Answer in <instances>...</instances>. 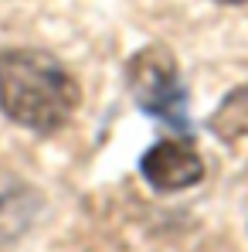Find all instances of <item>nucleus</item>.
<instances>
[{
    "label": "nucleus",
    "mask_w": 248,
    "mask_h": 252,
    "mask_svg": "<svg viewBox=\"0 0 248 252\" xmlns=\"http://www.w3.org/2000/svg\"><path fill=\"white\" fill-rule=\"evenodd\" d=\"M79 82L65 65L34 48H14L0 55V109L10 123L55 133L79 109Z\"/></svg>",
    "instance_id": "nucleus-1"
},
{
    "label": "nucleus",
    "mask_w": 248,
    "mask_h": 252,
    "mask_svg": "<svg viewBox=\"0 0 248 252\" xmlns=\"http://www.w3.org/2000/svg\"><path fill=\"white\" fill-rule=\"evenodd\" d=\"M129 89L143 113L157 116L173 129H187V92L180 85L173 55L164 48H143L129 62Z\"/></svg>",
    "instance_id": "nucleus-2"
},
{
    "label": "nucleus",
    "mask_w": 248,
    "mask_h": 252,
    "mask_svg": "<svg viewBox=\"0 0 248 252\" xmlns=\"http://www.w3.org/2000/svg\"><path fill=\"white\" fill-rule=\"evenodd\" d=\"M139 170L157 191H184L204 177L201 154L184 140H160L150 147L139 160Z\"/></svg>",
    "instance_id": "nucleus-3"
},
{
    "label": "nucleus",
    "mask_w": 248,
    "mask_h": 252,
    "mask_svg": "<svg viewBox=\"0 0 248 252\" xmlns=\"http://www.w3.org/2000/svg\"><path fill=\"white\" fill-rule=\"evenodd\" d=\"M228 3H242V0H228Z\"/></svg>",
    "instance_id": "nucleus-4"
}]
</instances>
